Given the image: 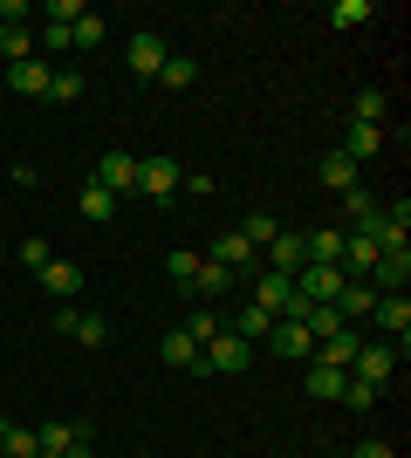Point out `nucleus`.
Here are the masks:
<instances>
[{
    "mask_svg": "<svg viewBox=\"0 0 411 458\" xmlns=\"http://www.w3.org/2000/svg\"><path fill=\"white\" fill-rule=\"evenodd\" d=\"M254 356H261V349H254V343H240L234 328H219L213 343L199 349V369H206V377H240V369L254 363Z\"/></svg>",
    "mask_w": 411,
    "mask_h": 458,
    "instance_id": "nucleus-1",
    "label": "nucleus"
},
{
    "mask_svg": "<svg viewBox=\"0 0 411 458\" xmlns=\"http://www.w3.org/2000/svg\"><path fill=\"white\" fill-rule=\"evenodd\" d=\"M364 281H371L377 294H405V281H411V247H405V240H398V247H384V253H377V267L364 274Z\"/></svg>",
    "mask_w": 411,
    "mask_h": 458,
    "instance_id": "nucleus-2",
    "label": "nucleus"
},
{
    "mask_svg": "<svg viewBox=\"0 0 411 458\" xmlns=\"http://www.w3.org/2000/svg\"><path fill=\"white\" fill-rule=\"evenodd\" d=\"M261 349H268V356H281V363H309V356H315V335H309L302 322H274Z\"/></svg>",
    "mask_w": 411,
    "mask_h": 458,
    "instance_id": "nucleus-3",
    "label": "nucleus"
},
{
    "mask_svg": "<svg viewBox=\"0 0 411 458\" xmlns=\"http://www.w3.org/2000/svg\"><path fill=\"white\" fill-rule=\"evenodd\" d=\"M288 281H295V294H302V301H330V308H336V294H343V281H350V274H343V267H295Z\"/></svg>",
    "mask_w": 411,
    "mask_h": 458,
    "instance_id": "nucleus-4",
    "label": "nucleus"
},
{
    "mask_svg": "<svg viewBox=\"0 0 411 458\" xmlns=\"http://www.w3.org/2000/svg\"><path fill=\"white\" fill-rule=\"evenodd\" d=\"M350 377H364V383L384 390V383L398 377V343H364V349H356V363H350Z\"/></svg>",
    "mask_w": 411,
    "mask_h": 458,
    "instance_id": "nucleus-5",
    "label": "nucleus"
},
{
    "mask_svg": "<svg viewBox=\"0 0 411 458\" xmlns=\"http://www.w3.org/2000/svg\"><path fill=\"white\" fill-rule=\"evenodd\" d=\"M302 267H343V226L302 233Z\"/></svg>",
    "mask_w": 411,
    "mask_h": 458,
    "instance_id": "nucleus-6",
    "label": "nucleus"
},
{
    "mask_svg": "<svg viewBox=\"0 0 411 458\" xmlns=\"http://www.w3.org/2000/svg\"><path fill=\"white\" fill-rule=\"evenodd\" d=\"M97 185L110 191V199L137 191V157H131V151H103V157H97Z\"/></svg>",
    "mask_w": 411,
    "mask_h": 458,
    "instance_id": "nucleus-7",
    "label": "nucleus"
},
{
    "mask_svg": "<svg viewBox=\"0 0 411 458\" xmlns=\"http://www.w3.org/2000/svg\"><path fill=\"white\" fill-rule=\"evenodd\" d=\"M137 191H144V199H172L178 191V157H137Z\"/></svg>",
    "mask_w": 411,
    "mask_h": 458,
    "instance_id": "nucleus-8",
    "label": "nucleus"
},
{
    "mask_svg": "<svg viewBox=\"0 0 411 458\" xmlns=\"http://www.w3.org/2000/svg\"><path fill=\"white\" fill-rule=\"evenodd\" d=\"M356 349H364V335H356V328L343 322L336 335H322V343H315V356H309V363H322V369H350V363H356Z\"/></svg>",
    "mask_w": 411,
    "mask_h": 458,
    "instance_id": "nucleus-9",
    "label": "nucleus"
},
{
    "mask_svg": "<svg viewBox=\"0 0 411 458\" xmlns=\"http://www.w3.org/2000/svg\"><path fill=\"white\" fill-rule=\"evenodd\" d=\"M165 35H131V48H124V62H131V76H144V82H158V69H165Z\"/></svg>",
    "mask_w": 411,
    "mask_h": 458,
    "instance_id": "nucleus-10",
    "label": "nucleus"
},
{
    "mask_svg": "<svg viewBox=\"0 0 411 458\" xmlns=\"http://www.w3.org/2000/svg\"><path fill=\"white\" fill-rule=\"evenodd\" d=\"M377 322H384V335H391L398 349H405V335H411V301L405 294H377V308H371Z\"/></svg>",
    "mask_w": 411,
    "mask_h": 458,
    "instance_id": "nucleus-11",
    "label": "nucleus"
},
{
    "mask_svg": "<svg viewBox=\"0 0 411 458\" xmlns=\"http://www.w3.org/2000/svg\"><path fill=\"white\" fill-rule=\"evenodd\" d=\"M206 260H213V267H227V274H234V281H240V274H247V260H254V247H247L240 233H219Z\"/></svg>",
    "mask_w": 411,
    "mask_h": 458,
    "instance_id": "nucleus-12",
    "label": "nucleus"
},
{
    "mask_svg": "<svg viewBox=\"0 0 411 458\" xmlns=\"http://www.w3.org/2000/svg\"><path fill=\"white\" fill-rule=\"evenodd\" d=\"M384 151V123H350V131H343V157H350V165H364V157H377Z\"/></svg>",
    "mask_w": 411,
    "mask_h": 458,
    "instance_id": "nucleus-13",
    "label": "nucleus"
},
{
    "mask_svg": "<svg viewBox=\"0 0 411 458\" xmlns=\"http://www.w3.org/2000/svg\"><path fill=\"white\" fill-rule=\"evenodd\" d=\"M227 328H234L240 343H254V349H261V343H268V328H274V315H268V308H254V301H240Z\"/></svg>",
    "mask_w": 411,
    "mask_h": 458,
    "instance_id": "nucleus-14",
    "label": "nucleus"
},
{
    "mask_svg": "<svg viewBox=\"0 0 411 458\" xmlns=\"http://www.w3.org/2000/svg\"><path fill=\"white\" fill-rule=\"evenodd\" d=\"M261 253H268V274H295L302 267V233H274Z\"/></svg>",
    "mask_w": 411,
    "mask_h": 458,
    "instance_id": "nucleus-15",
    "label": "nucleus"
},
{
    "mask_svg": "<svg viewBox=\"0 0 411 458\" xmlns=\"http://www.w3.org/2000/svg\"><path fill=\"white\" fill-rule=\"evenodd\" d=\"M48 76H56V69H48L41 55H28V62H14V69H7V82H14L21 96H48Z\"/></svg>",
    "mask_w": 411,
    "mask_h": 458,
    "instance_id": "nucleus-16",
    "label": "nucleus"
},
{
    "mask_svg": "<svg viewBox=\"0 0 411 458\" xmlns=\"http://www.w3.org/2000/svg\"><path fill=\"white\" fill-rule=\"evenodd\" d=\"M371 308H377V287L371 281H343V294H336V315H343V322L371 315Z\"/></svg>",
    "mask_w": 411,
    "mask_h": 458,
    "instance_id": "nucleus-17",
    "label": "nucleus"
},
{
    "mask_svg": "<svg viewBox=\"0 0 411 458\" xmlns=\"http://www.w3.org/2000/svg\"><path fill=\"white\" fill-rule=\"evenodd\" d=\"M76 212H82V219H90V226H110V219H117V199H110V191H103V185H82Z\"/></svg>",
    "mask_w": 411,
    "mask_h": 458,
    "instance_id": "nucleus-18",
    "label": "nucleus"
},
{
    "mask_svg": "<svg viewBox=\"0 0 411 458\" xmlns=\"http://www.w3.org/2000/svg\"><path fill=\"white\" fill-rule=\"evenodd\" d=\"M69 343L103 349V343H110V322H103V315H90V308H76V322H69Z\"/></svg>",
    "mask_w": 411,
    "mask_h": 458,
    "instance_id": "nucleus-19",
    "label": "nucleus"
},
{
    "mask_svg": "<svg viewBox=\"0 0 411 458\" xmlns=\"http://www.w3.org/2000/svg\"><path fill=\"white\" fill-rule=\"evenodd\" d=\"M158 356H165V363H172V369H199V343H193V335H185V328H172V335L158 343Z\"/></svg>",
    "mask_w": 411,
    "mask_h": 458,
    "instance_id": "nucleus-20",
    "label": "nucleus"
},
{
    "mask_svg": "<svg viewBox=\"0 0 411 458\" xmlns=\"http://www.w3.org/2000/svg\"><path fill=\"white\" fill-rule=\"evenodd\" d=\"M41 287H48V294H82V267L76 260H48V267H41Z\"/></svg>",
    "mask_w": 411,
    "mask_h": 458,
    "instance_id": "nucleus-21",
    "label": "nucleus"
},
{
    "mask_svg": "<svg viewBox=\"0 0 411 458\" xmlns=\"http://www.w3.org/2000/svg\"><path fill=\"white\" fill-rule=\"evenodd\" d=\"M315 172H322V185H330V191H356V165H350L343 151H330L322 165H315Z\"/></svg>",
    "mask_w": 411,
    "mask_h": 458,
    "instance_id": "nucleus-22",
    "label": "nucleus"
},
{
    "mask_svg": "<svg viewBox=\"0 0 411 458\" xmlns=\"http://www.w3.org/2000/svg\"><path fill=\"white\" fill-rule=\"evenodd\" d=\"M193 287H199V301H219V294H227V287H234V274H227V267H213V260H199Z\"/></svg>",
    "mask_w": 411,
    "mask_h": 458,
    "instance_id": "nucleus-23",
    "label": "nucleus"
},
{
    "mask_svg": "<svg viewBox=\"0 0 411 458\" xmlns=\"http://www.w3.org/2000/svg\"><path fill=\"white\" fill-rule=\"evenodd\" d=\"M158 82H165V89H193V82H199V62H193V55H165Z\"/></svg>",
    "mask_w": 411,
    "mask_h": 458,
    "instance_id": "nucleus-24",
    "label": "nucleus"
},
{
    "mask_svg": "<svg viewBox=\"0 0 411 458\" xmlns=\"http://www.w3.org/2000/svg\"><path fill=\"white\" fill-rule=\"evenodd\" d=\"M343 377H350V369H322V363H309V397L336 403V397H343Z\"/></svg>",
    "mask_w": 411,
    "mask_h": 458,
    "instance_id": "nucleus-25",
    "label": "nucleus"
},
{
    "mask_svg": "<svg viewBox=\"0 0 411 458\" xmlns=\"http://www.w3.org/2000/svg\"><path fill=\"white\" fill-rule=\"evenodd\" d=\"M0 55H7V69H14V62H28V55H35V35H28V28H7V21H0Z\"/></svg>",
    "mask_w": 411,
    "mask_h": 458,
    "instance_id": "nucleus-26",
    "label": "nucleus"
},
{
    "mask_svg": "<svg viewBox=\"0 0 411 458\" xmlns=\"http://www.w3.org/2000/svg\"><path fill=\"white\" fill-rule=\"evenodd\" d=\"M35 438H41V452H69V445H82L90 431H82V424H41Z\"/></svg>",
    "mask_w": 411,
    "mask_h": 458,
    "instance_id": "nucleus-27",
    "label": "nucleus"
},
{
    "mask_svg": "<svg viewBox=\"0 0 411 458\" xmlns=\"http://www.w3.org/2000/svg\"><path fill=\"white\" fill-rule=\"evenodd\" d=\"M178 328H185V335H193V343L206 349V343H213V335H219V328H227V322H219L213 308H193V315H185V322H178Z\"/></svg>",
    "mask_w": 411,
    "mask_h": 458,
    "instance_id": "nucleus-28",
    "label": "nucleus"
},
{
    "mask_svg": "<svg viewBox=\"0 0 411 458\" xmlns=\"http://www.w3.org/2000/svg\"><path fill=\"white\" fill-rule=\"evenodd\" d=\"M240 240H247V247H268V240H274V233H281V226H274V212H247V219H240Z\"/></svg>",
    "mask_w": 411,
    "mask_h": 458,
    "instance_id": "nucleus-29",
    "label": "nucleus"
},
{
    "mask_svg": "<svg viewBox=\"0 0 411 458\" xmlns=\"http://www.w3.org/2000/svg\"><path fill=\"white\" fill-rule=\"evenodd\" d=\"M103 35H110V28H103V14H90V7H82L76 28H69V41H76V48H103Z\"/></svg>",
    "mask_w": 411,
    "mask_h": 458,
    "instance_id": "nucleus-30",
    "label": "nucleus"
},
{
    "mask_svg": "<svg viewBox=\"0 0 411 458\" xmlns=\"http://www.w3.org/2000/svg\"><path fill=\"white\" fill-rule=\"evenodd\" d=\"M0 458H41V438H35V431H21V424H7V438H0Z\"/></svg>",
    "mask_w": 411,
    "mask_h": 458,
    "instance_id": "nucleus-31",
    "label": "nucleus"
},
{
    "mask_svg": "<svg viewBox=\"0 0 411 458\" xmlns=\"http://www.w3.org/2000/svg\"><path fill=\"white\" fill-rule=\"evenodd\" d=\"M377 397H384L377 383H364V377H343V403H350V411H377Z\"/></svg>",
    "mask_w": 411,
    "mask_h": 458,
    "instance_id": "nucleus-32",
    "label": "nucleus"
},
{
    "mask_svg": "<svg viewBox=\"0 0 411 458\" xmlns=\"http://www.w3.org/2000/svg\"><path fill=\"white\" fill-rule=\"evenodd\" d=\"M384 103H391L384 89H356V123H384Z\"/></svg>",
    "mask_w": 411,
    "mask_h": 458,
    "instance_id": "nucleus-33",
    "label": "nucleus"
},
{
    "mask_svg": "<svg viewBox=\"0 0 411 458\" xmlns=\"http://www.w3.org/2000/svg\"><path fill=\"white\" fill-rule=\"evenodd\" d=\"M165 274H172L178 287H193V274H199V253H185V247H178V253H165Z\"/></svg>",
    "mask_w": 411,
    "mask_h": 458,
    "instance_id": "nucleus-34",
    "label": "nucleus"
},
{
    "mask_svg": "<svg viewBox=\"0 0 411 458\" xmlns=\"http://www.w3.org/2000/svg\"><path fill=\"white\" fill-rule=\"evenodd\" d=\"M330 21H336V28H356V21H371V0H336Z\"/></svg>",
    "mask_w": 411,
    "mask_h": 458,
    "instance_id": "nucleus-35",
    "label": "nucleus"
},
{
    "mask_svg": "<svg viewBox=\"0 0 411 458\" xmlns=\"http://www.w3.org/2000/svg\"><path fill=\"white\" fill-rule=\"evenodd\" d=\"M82 89H90L82 76H48V103H76Z\"/></svg>",
    "mask_w": 411,
    "mask_h": 458,
    "instance_id": "nucleus-36",
    "label": "nucleus"
},
{
    "mask_svg": "<svg viewBox=\"0 0 411 458\" xmlns=\"http://www.w3.org/2000/svg\"><path fill=\"white\" fill-rule=\"evenodd\" d=\"M21 260H28V267H48V260H56V253H48V240H21Z\"/></svg>",
    "mask_w": 411,
    "mask_h": 458,
    "instance_id": "nucleus-37",
    "label": "nucleus"
},
{
    "mask_svg": "<svg viewBox=\"0 0 411 458\" xmlns=\"http://www.w3.org/2000/svg\"><path fill=\"white\" fill-rule=\"evenodd\" d=\"M350 458H398V445H384V438H364Z\"/></svg>",
    "mask_w": 411,
    "mask_h": 458,
    "instance_id": "nucleus-38",
    "label": "nucleus"
},
{
    "mask_svg": "<svg viewBox=\"0 0 411 458\" xmlns=\"http://www.w3.org/2000/svg\"><path fill=\"white\" fill-rule=\"evenodd\" d=\"M41 458H56V452H41Z\"/></svg>",
    "mask_w": 411,
    "mask_h": 458,
    "instance_id": "nucleus-39",
    "label": "nucleus"
}]
</instances>
